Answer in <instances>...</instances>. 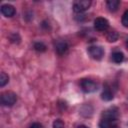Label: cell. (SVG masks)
Returning a JSON list of instances; mask_svg holds the SVG:
<instances>
[{
    "mask_svg": "<svg viewBox=\"0 0 128 128\" xmlns=\"http://www.w3.org/2000/svg\"><path fill=\"white\" fill-rule=\"evenodd\" d=\"M1 104L3 106H8V107H11L13 106L16 101H17V95L14 93V92H10V91H7V92H4L1 94Z\"/></svg>",
    "mask_w": 128,
    "mask_h": 128,
    "instance_id": "obj_1",
    "label": "cell"
},
{
    "mask_svg": "<svg viewBox=\"0 0 128 128\" xmlns=\"http://www.w3.org/2000/svg\"><path fill=\"white\" fill-rule=\"evenodd\" d=\"M80 87L85 93H92L98 89V85L91 79H82L80 82Z\"/></svg>",
    "mask_w": 128,
    "mask_h": 128,
    "instance_id": "obj_2",
    "label": "cell"
},
{
    "mask_svg": "<svg viewBox=\"0 0 128 128\" xmlns=\"http://www.w3.org/2000/svg\"><path fill=\"white\" fill-rule=\"evenodd\" d=\"M88 54L94 60H101L102 57L104 56V49L101 46L92 45L88 47Z\"/></svg>",
    "mask_w": 128,
    "mask_h": 128,
    "instance_id": "obj_3",
    "label": "cell"
},
{
    "mask_svg": "<svg viewBox=\"0 0 128 128\" xmlns=\"http://www.w3.org/2000/svg\"><path fill=\"white\" fill-rule=\"evenodd\" d=\"M91 5V1L89 0H78L75 1L73 4V10L76 13H82L89 9Z\"/></svg>",
    "mask_w": 128,
    "mask_h": 128,
    "instance_id": "obj_4",
    "label": "cell"
},
{
    "mask_svg": "<svg viewBox=\"0 0 128 128\" xmlns=\"http://www.w3.org/2000/svg\"><path fill=\"white\" fill-rule=\"evenodd\" d=\"M94 28L99 32H105L109 28V22L103 17H98L94 20Z\"/></svg>",
    "mask_w": 128,
    "mask_h": 128,
    "instance_id": "obj_5",
    "label": "cell"
},
{
    "mask_svg": "<svg viewBox=\"0 0 128 128\" xmlns=\"http://www.w3.org/2000/svg\"><path fill=\"white\" fill-rule=\"evenodd\" d=\"M99 128H118V119L102 117L99 121Z\"/></svg>",
    "mask_w": 128,
    "mask_h": 128,
    "instance_id": "obj_6",
    "label": "cell"
},
{
    "mask_svg": "<svg viewBox=\"0 0 128 128\" xmlns=\"http://www.w3.org/2000/svg\"><path fill=\"white\" fill-rule=\"evenodd\" d=\"M55 50L59 55H63L68 50V43L63 39H58L55 41Z\"/></svg>",
    "mask_w": 128,
    "mask_h": 128,
    "instance_id": "obj_7",
    "label": "cell"
},
{
    "mask_svg": "<svg viewBox=\"0 0 128 128\" xmlns=\"http://www.w3.org/2000/svg\"><path fill=\"white\" fill-rule=\"evenodd\" d=\"M102 117H104V118H114V119H118V117H119V110H118L117 107L112 106V107L106 109L105 111H103Z\"/></svg>",
    "mask_w": 128,
    "mask_h": 128,
    "instance_id": "obj_8",
    "label": "cell"
},
{
    "mask_svg": "<svg viewBox=\"0 0 128 128\" xmlns=\"http://www.w3.org/2000/svg\"><path fill=\"white\" fill-rule=\"evenodd\" d=\"M1 13L5 17H13L16 13V10H15L14 6H12L10 4H3L1 6Z\"/></svg>",
    "mask_w": 128,
    "mask_h": 128,
    "instance_id": "obj_9",
    "label": "cell"
},
{
    "mask_svg": "<svg viewBox=\"0 0 128 128\" xmlns=\"http://www.w3.org/2000/svg\"><path fill=\"white\" fill-rule=\"evenodd\" d=\"M113 92H112V90H111V88L107 85V84H105V86H104V88H103V91H102V93H101V98H102V100H104V101H111L112 99H113Z\"/></svg>",
    "mask_w": 128,
    "mask_h": 128,
    "instance_id": "obj_10",
    "label": "cell"
},
{
    "mask_svg": "<svg viewBox=\"0 0 128 128\" xmlns=\"http://www.w3.org/2000/svg\"><path fill=\"white\" fill-rule=\"evenodd\" d=\"M107 8L109 9V11L111 12H115L118 10L119 6H120V1L119 0H108L106 2Z\"/></svg>",
    "mask_w": 128,
    "mask_h": 128,
    "instance_id": "obj_11",
    "label": "cell"
},
{
    "mask_svg": "<svg viewBox=\"0 0 128 128\" xmlns=\"http://www.w3.org/2000/svg\"><path fill=\"white\" fill-rule=\"evenodd\" d=\"M111 59H112V61H113L114 63L120 64V63L124 60V54H123L122 52H120V51H115V52L112 53Z\"/></svg>",
    "mask_w": 128,
    "mask_h": 128,
    "instance_id": "obj_12",
    "label": "cell"
},
{
    "mask_svg": "<svg viewBox=\"0 0 128 128\" xmlns=\"http://www.w3.org/2000/svg\"><path fill=\"white\" fill-rule=\"evenodd\" d=\"M119 38V34L115 30H109L106 33V39L108 42H116Z\"/></svg>",
    "mask_w": 128,
    "mask_h": 128,
    "instance_id": "obj_13",
    "label": "cell"
},
{
    "mask_svg": "<svg viewBox=\"0 0 128 128\" xmlns=\"http://www.w3.org/2000/svg\"><path fill=\"white\" fill-rule=\"evenodd\" d=\"M33 47L37 52H44V51H46V48H47L43 42H35Z\"/></svg>",
    "mask_w": 128,
    "mask_h": 128,
    "instance_id": "obj_14",
    "label": "cell"
},
{
    "mask_svg": "<svg viewBox=\"0 0 128 128\" xmlns=\"http://www.w3.org/2000/svg\"><path fill=\"white\" fill-rule=\"evenodd\" d=\"M9 82V77L5 72H1L0 75V87H4Z\"/></svg>",
    "mask_w": 128,
    "mask_h": 128,
    "instance_id": "obj_15",
    "label": "cell"
},
{
    "mask_svg": "<svg viewBox=\"0 0 128 128\" xmlns=\"http://www.w3.org/2000/svg\"><path fill=\"white\" fill-rule=\"evenodd\" d=\"M121 22H122V25H123L124 27L128 28V10H126V11L123 13Z\"/></svg>",
    "mask_w": 128,
    "mask_h": 128,
    "instance_id": "obj_16",
    "label": "cell"
},
{
    "mask_svg": "<svg viewBox=\"0 0 128 128\" xmlns=\"http://www.w3.org/2000/svg\"><path fill=\"white\" fill-rule=\"evenodd\" d=\"M53 128H64V122L61 119H56L53 122Z\"/></svg>",
    "mask_w": 128,
    "mask_h": 128,
    "instance_id": "obj_17",
    "label": "cell"
},
{
    "mask_svg": "<svg viewBox=\"0 0 128 128\" xmlns=\"http://www.w3.org/2000/svg\"><path fill=\"white\" fill-rule=\"evenodd\" d=\"M30 128H44V127H43V125H42L41 123L36 122V123H33V124L30 126Z\"/></svg>",
    "mask_w": 128,
    "mask_h": 128,
    "instance_id": "obj_18",
    "label": "cell"
},
{
    "mask_svg": "<svg viewBox=\"0 0 128 128\" xmlns=\"http://www.w3.org/2000/svg\"><path fill=\"white\" fill-rule=\"evenodd\" d=\"M77 128H89L88 126H85V125H80V126H78Z\"/></svg>",
    "mask_w": 128,
    "mask_h": 128,
    "instance_id": "obj_19",
    "label": "cell"
},
{
    "mask_svg": "<svg viewBox=\"0 0 128 128\" xmlns=\"http://www.w3.org/2000/svg\"><path fill=\"white\" fill-rule=\"evenodd\" d=\"M126 45H127V48H128V39H127V42H126Z\"/></svg>",
    "mask_w": 128,
    "mask_h": 128,
    "instance_id": "obj_20",
    "label": "cell"
},
{
    "mask_svg": "<svg viewBox=\"0 0 128 128\" xmlns=\"http://www.w3.org/2000/svg\"><path fill=\"white\" fill-rule=\"evenodd\" d=\"M127 126H128V123H127Z\"/></svg>",
    "mask_w": 128,
    "mask_h": 128,
    "instance_id": "obj_21",
    "label": "cell"
}]
</instances>
